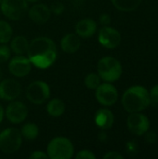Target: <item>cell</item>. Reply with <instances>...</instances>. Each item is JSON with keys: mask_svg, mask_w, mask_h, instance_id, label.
<instances>
[{"mask_svg": "<svg viewBox=\"0 0 158 159\" xmlns=\"http://www.w3.org/2000/svg\"><path fill=\"white\" fill-rule=\"evenodd\" d=\"M1 2H2V0H0V4H1Z\"/></svg>", "mask_w": 158, "mask_h": 159, "instance_id": "37", "label": "cell"}, {"mask_svg": "<svg viewBox=\"0 0 158 159\" xmlns=\"http://www.w3.org/2000/svg\"><path fill=\"white\" fill-rule=\"evenodd\" d=\"M104 159H123V156L121 154H119L118 152H108L106 155L103 156Z\"/></svg>", "mask_w": 158, "mask_h": 159, "instance_id": "32", "label": "cell"}, {"mask_svg": "<svg viewBox=\"0 0 158 159\" xmlns=\"http://www.w3.org/2000/svg\"><path fill=\"white\" fill-rule=\"evenodd\" d=\"M64 5L61 2H56V3H53L52 6L50 7V10L51 12L59 15V14H61L63 11H64Z\"/></svg>", "mask_w": 158, "mask_h": 159, "instance_id": "27", "label": "cell"}, {"mask_svg": "<svg viewBox=\"0 0 158 159\" xmlns=\"http://www.w3.org/2000/svg\"><path fill=\"white\" fill-rule=\"evenodd\" d=\"M28 16L34 22L43 24L49 20L51 10L45 4H35L28 10Z\"/></svg>", "mask_w": 158, "mask_h": 159, "instance_id": "14", "label": "cell"}, {"mask_svg": "<svg viewBox=\"0 0 158 159\" xmlns=\"http://www.w3.org/2000/svg\"><path fill=\"white\" fill-rule=\"evenodd\" d=\"M97 31V22L92 19L80 20L75 25V32L79 37L88 38L92 36Z\"/></svg>", "mask_w": 158, "mask_h": 159, "instance_id": "15", "label": "cell"}, {"mask_svg": "<svg viewBox=\"0 0 158 159\" xmlns=\"http://www.w3.org/2000/svg\"><path fill=\"white\" fill-rule=\"evenodd\" d=\"M95 90V97L97 101L103 106H112L118 100L117 89L115 86L108 82L100 84Z\"/></svg>", "mask_w": 158, "mask_h": 159, "instance_id": "9", "label": "cell"}, {"mask_svg": "<svg viewBox=\"0 0 158 159\" xmlns=\"http://www.w3.org/2000/svg\"><path fill=\"white\" fill-rule=\"evenodd\" d=\"M99 20H100V23L103 26H108L110 23H111V17L109 14L107 13H103L100 16L99 18Z\"/></svg>", "mask_w": 158, "mask_h": 159, "instance_id": "31", "label": "cell"}, {"mask_svg": "<svg viewBox=\"0 0 158 159\" xmlns=\"http://www.w3.org/2000/svg\"><path fill=\"white\" fill-rule=\"evenodd\" d=\"M10 58V48L6 45L0 46V63H5Z\"/></svg>", "mask_w": 158, "mask_h": 159, "instance_id": "24", "label": "cell"}, {"mask_svg": "<svg viewBox=\"0 0 158 159\" xmlns=\"http://www.w3.org/2000/svg\"><path fill=\"white\" fill-rule=\"evenodd\" d=\"M98 75L101 79L111 83L117 81L122 75V65L120 61L114 57H104L98 62Z\"/></svg>", "mask_w": 158, "mask_h": 159, "instance_id": "3", "label": "cell"}, {"mask_svg": "<svg viewBox=\"0 0 158 159\" xmlns=\"http://www.w3.org/2000/svg\"><path fill=\"white\" fill-rule=\"evenodd\" d=\"M114 120H115V117H114L113 113L109 109H106V108L99 109L95 115L96 125L103 130L111 129L114 125Z\"/></svg>", "mask_w": 158, "mask_h": 159, "instance_id": "16", "label": "cell"}, {"mask_svg": "<svg viewBox=\"0 0 158 159\" xmlns=\"http://www.w3.org/2000/svg\"><path fill=\"white\" fill-rule=\"evenodd\" d=\"M74 153L72 142L65 137L52 139L47 148V154L50 159H70L74 157Z\"/></svg>", "mask_w": 158, "mask_h": 159, "instance_id": "4", "label": "cell"}, {"mask_svg": "<svg viewBox=\"0 0 158 159\" xmlns=\"http://www.w3.org/2000/svg\"><path fill=\"white\" fill-rule=\"evenodd\" d=\"M27 2H36L37 0H26Z\"/></svg>", "mask_w": 158, "mask_h": 159, "instance_id": "35", "label": "cell"}, {"mask_svg": "<svg viewBox=\"0 0 158 159\" xmlns=\"http://www.w3.org/2000/svg\"><path fill=\"white\" fill-rule=\"evenodd\" d=\"M27 55L32 64L40 69H46L55 62L57 48L52 39L39 36L29 43Z\"/></svg>", "mask_w": 158, "mask_h": 159, "instance_id": "1", "label": "cell"}, {"mask_svg": "<svg viewBox=\"0 0 158 159\" xmlns=\"http://www.w3.org/2000/svg\"><path fill=\"white\" fill-rule=\"evenodd\" d=\"M4 116H5V111L2 107V105L0 104V123L2 122L3 118H4Z\"/></svg>", "mask_w": 158, "mask_h": 159, "instance_id": "34", "label": "cell"}, {"mask_svg": "<svg viewBox=\"0 0 158 159\" xmlns=\"http://www.w3.org/2000/svg\"><path fill=\"white\" fill-rule=\"evenodd\" d=\"M1 10L5 17L12 20H20L28 9L26 0H2Z\"/></svg>", "mask_w": 158, "mask_h": 159, "instance_id": "7", "label": "cell"}, {"mask_svg": "<svg viewBox=\"0 0 158 159\" xmlns=\"http://www.w3.org/2000/svg\"><path fill=\"white\" fill-rule=\"evenodd\" d=\"M26 97L34 104H42L50 97V89L44 81H34L26 89Z\"/></svg>", "mask_w": 158, "mask_h": 159, "instance_id": "6", "label": "cell"}, {"mask_svg": "<svg viewBox=\"0 0 158 159\" xmlns=\"http://www.w3.org/2000/svg\"><path fill=\"white\" fill-rule=\"evenodd\" d=\"M81 46L80 37L76 34H67L61 40V49L69 54L75 53Z\"/></svg>", "mask_w": 158, "mask_h": 159, "instance_id": "17", "label": "cell"}, {"mask_svg": "<svg viewBox=\"0 0 158 159\" xmlns=\"http://www.w3.org/2000/svg\"><path fill=\"white\" fill-rule=\"evenodd\" d=\"M1 77H2V72H1V69H0V79H1Z\"/></svg>", "mask_w": 158, "mask_h": 159, "instance_id": "36", "label": "cell"}, {"mask_svg": "<svg viewBox=\"0 0 158 159\" xmlns=\"http://www.w3.org/2000/svg\"><path fill=\"white\" fill-rule=\"evenodd\" d=\"M22 143L20 131L15 128H8L0 133V150L4 154H13L17 152Z\"/></svg>", "mask_w": 158, "mask_h": 159, "instance_id": "5", "label": "cell"}, {"mask_svg": "<svg viewBox=\"0 0 158 159\" xmlns=\"http://www.w3.org/2000/svg\"><path fill=\"white\" fill-rule=\"evenodd\" d=\"M122 105L129 113L143 111L150 105L149 91L142 86L129 88L122 96Z\"/></svg>", "mask_w": 158, "mask_h": 159, "instance_id": "2", "label": "cell"}, {"mask_svg": "<svg viewBox=\"0 0 158 159\" xmlns=\"http://www.w3.org/2000/svg\"><path fill=\"white\" fill-rule=\"evenodd\" d=\"M8 70L10 74L16 77H24L31 72L32 63L28 58L22 55H16L10 60Z\"/></svg>", "mask_w": 158, "mask_h": 159, "instance_id": "12", "label": "cell"}, {"mask_svg": "<svg viewBox=\"0 0 158 159\" xmlns=\"http://www.w3.org/2000/svg\"><path fill=\"white\" fill-rule=\"evenodd\" d=\"M99 42L106 48H115L121 43L120 33L110 26H103L99 32Z\"/></svg>", "mask_w": 158, "mask_h": 159, "instance_id": "11", "label": "cell"}, {"mask_svg": "<svg viewBox=\"0 0 158 159\" xmlns=\"http://www.w3.org/2000/svg\"><path fill=\"white\" fill-rule=\"evenodd\" d=\"M47 111L50 116L60 117L63 115L65 111V104L61 99L54 98L48 102L47 105Z\"/></svg>", "mask_w": 158, "mask_h": 159, "instance_id": "19", "label": "cell"}, {"mask_svg": "<svg viewBox=\"0 0 158 159\" xmlns=\"http://www.w3.org/2000/svg\"><path fill=\"white\" fill-rule=\"evenodd\" d=\"M127 151L131 156L137 154V152H138V145H137V143L134 141L128 143V144H127Z\"/></svg>", "mask_w": 158, "mask_h": 159, "instance_id": "28", "label": "cell"}, {"mask_svg": "<svg viewBox=\"0 0 158 159\" xmlns=\"http://www.w3.org/2000/svg\"><path fill=\"white\" fill-rule=\"evenodd\" d=\"M85 85L89 89H96L101 84V77L98 74L91 73L85 77Z\"/></svg>", "mask_w": 158, "mask_h": 159, "instance_id": "23", "label": "cell"}, {"mask_svg": "<svg viewBox=\"0 0 158 159\" xmlns=\"http://www.w3.org/2000/svg\"><path fill=\"white\" fill-rule=\"evenodd\" d=\"M156 140H157V135L153 132V131H147L145 133V141L150 143V144H153V143H156Z\"/></svg>", "mask_w": 158, "mask_h": 159, "instance_id": "29", "label": "cell"}, {"mask_svg": "<svg viewBox=\"0 0 158 159\" xmlns=\"http://www.w3.org/2000/svg\"><path fill=\"white\" fill-rule=\"evenodd\" d=\"M112 3L118 10L123 12H130L140 7L142 0H112Z\"/></svg>", "mask_w": 158, "mask_h": 159, "instance_id": "20", "label": "cell"}, {"mask_svg": "<svg viewBox=\"0 0 158 159\" xmlns=\"http://www.w3.org/2000/svg\"><path fill=\"white\" fill-rule=\"evenodd\" d=\"M127 126L129 130L137 136L144 135L150 128V122L146 116L138 113H130L127 119Z\"/></svg>", "mask_w": 158, "mask_h": 159, "instance_id": "8", "label": "cell"}, {"mask_svg": "<svg viewBox=\"0 0 158 159\" xmlns=\"http://www.w3.org/2000/svg\"><path fill=\"white\" fill-rule=\"evenodd\" d=\"M30 158L32 159H47L48 156L43 151H34L33 154L30 155Z\"/></svg>", "mask_w": 158, "mask_h": 159, "instance_id": "30", "label": "cell"}, {"mask_svg": "<svg viewBox=\"0 0 158 159\" xmlns=\"http://www.w3.org/2000/svg\"><path fill=\"white\" fill-rule=\"evenodd\" d=\"M13 34L12 27L5 20H0V44H6L11 40Z\"/></svg>", "mask_w": 158, "mask_h": 159, "instance_id": "22", "label": "cell"}, {"mask_svg": "<svg viewBox=\"0 0 158 159\" xmlns=\"http://www.w3.org/2000/svg\"><path fill=\"white\" fill-rule=\"evenodd\" d=\"M99 136H100V137H99V139H100L102 142L106 141V137H107V135H106V133H105V132H103V131H102V132H101V133L99 134Z\"/></svg>", "mask_w": 158, "mask_h": 159, "instance_id": "33", "label": "cell"}, {"mask_svg": "<svg viewBox=\"0 0 158 159\" xmlns=\"http://www.w3.org/2000/svg\"><path fill=\"white\" fill-rule=\"evenodd\" d=\"M76 159H95L96 156L89 150H81L75 155Z\"/></svg>", "mask_w": 158, "mask_h": 159, "instance_id": "26", "label": "cell"}, {"mask_svg": "<svg viewBox=\"0 0 158 159\" xmlns=\"http://www.w3.org/2000/svg\"><path fill=\"white\" fill-rule=\"evenodd\" d=\"M38 133H39V129L37 125L34 123H31V122L24 124L20 129V134L22 138L29 140V141L36 139V137L38 136Z\"/></svg>", "mask_w": 158, "mask_h": 159, "instance_id": "21", "label": "cell"}, {"mask_svg": "<svg viewBox=\"0 0 158 159\" xmlns=\"http://www.w3.org/2000/svg\"><path fill=\"white\" fill-rule=\"evenodd\" d=\"M28 48H29V42L27 38L24 36L18 35L11 40L10 48L17 55H23L27 53Z\"/></svg>", "mask_w": 158, "mask_h": 159, "instance_id": "18", "label": "cell"}, {"mask_svg": "<svg viewBox=\"0 0 158 159\" xmlns=\"http://www.w3.org/2000/svg\"><path fill=\"white\" fill-rule=\"evenodd\" d=\"M150 97V105L156 107L158 106V85H156L154 88H152L151 91L149 92Z\"/></svg>", "mask_w": 158, "mask_h": 159, "instance_id": "25", "label": "cell"}, {"mask_svg": "<svg viewBox=\"0 0 158 159\" xmlns=\"http://www.w3.org/2000/svg\"><path fill=\"white\" fill-rule=\"evenodd\" d=\"M5 115L10 123L20 124L26 119L28 116V108L21 102L11 101L6 108Z\"/></svg>", "mask_w": 158, "mask_h": 159, "instance_id": "10", "label": "cell"}, {"mask_svg": "<svg viewBox=\"0 0 158 159\" xmlns=\"http://www.w3.org/2000/svg\"><path fill=\"white\" fill-rule=\"evenodd\" d=\"M21 92V85L16 79L7 78L0 82V99L7 102L17 99Z\"/></svg>", "mask_w": 158, "mask_h": 159, "instance_id": "13", "label": "cell"}]
</instances>
